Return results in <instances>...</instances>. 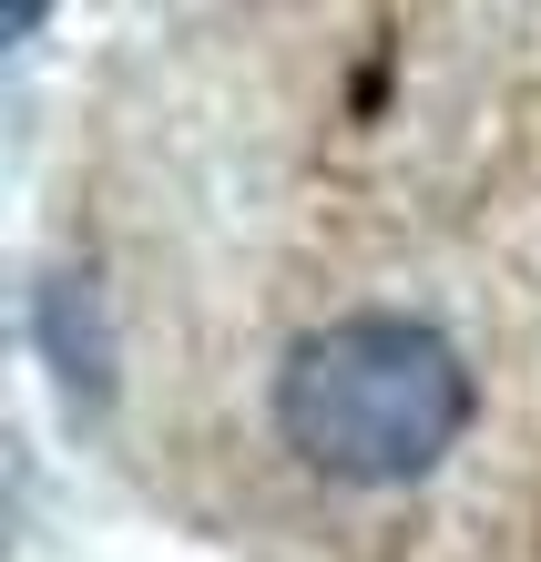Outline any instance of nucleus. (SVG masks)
Instances as JSON below:
<instances>
[{
  "label": "nucleus",
  "instance_id": "f257e3e1",
  "mask_svg": "<svg viewBox=\"0 0 541 562\" xmlns=\"http://www.w3.org/2000/svg\"><path fill=\"white\" fill-rule=\"evenodd\" d=\"M277 429L327 481L388 491L460 450L470 429V369L419 317H327L277 369Z\"/></svg>",
  "mask_w": 541,
  "mask_h": 562
},
{
  "label": "nucleus",
  "instance_id": "f03ea898",
  "mask_svg": "<svg viewBox=\"0 0 541 562\" xmlns=\"http://www.w3.org/2000/svg\"><path fill=\"white\" fill-rule=\"evenodd\" d=\"M42 327H52V358H61V379H72L82 389V400H103V348H92V338H72V296H42Z\"/></svg>",
  "mask_w": 541,
  "mask_h": 562
}]
</instances>
